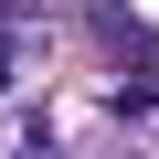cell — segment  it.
Segmentation results:
<instances>
[{
	"label": "cell",
	"mask_w": 159,
	"mask_h": 159,
	"mask_svg": "<svg viewBox=\"0 0 159 159\" xmlns=\"http://www.w3.org/2000/svg\"><path fill=\"white\" fill-rule=\"evenodd\" d=\"M0 85H11V53H0Z\"/></svg>",
	"instance_id": "obj_2"
},
{
	"label": "cell",
	"mask_w": 159,
	"mask_h": 159,
	"mask_svg": "<svg viewBox=\"0 0 159 159\" xmlns=\"http://www.w3.org/2000/svg\"><path fill=\"white\" fill-rule=\"evenodd\" d=\"M106 106H117V117H138V127H159V85H117Z\"/></svg>",
	"instance_id": "obj_1"
}]
</instances>
